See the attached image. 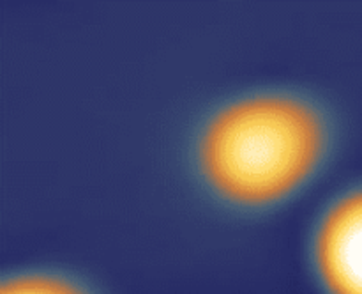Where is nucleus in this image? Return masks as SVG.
Wrapping results in <instances>:
<instances>
[{
  "mask_svg": "<svg viewBox=\"0 0 362 294\" xmlns=\"http://www.w3.org/2000/svg\"><path fill=\"white\" fill-rule=\"evenodd\" d=\"M0 294H94L83 282L52 269H23L6 276Z\"/></svg>",
  "mask_w": 362,
  "mask_h": 294,
  "instance_id": "nucleus-3",
  "label": "nucleus"
},
{
  "mask_svg": "<svg viewBox=\"0 0 362 294\" xmlns=\"http://www.w3.org/2000/svg\"><path fill=\"white\" fill-rule=\"evenodd\" d=\"M327 147L322 113L286 92L232 99L204 124L197 165L209 190L247 209L279 204L317 172Z\"/></svg>",
  "mask_w": 362,
  "mask_h": 294,
  "instance_id": "nucleus-1",
  "label": "nucleus"
},
{
  "mask_svg": "<svg viewBox=\"0 0 362 294\" xmlns=\"http://www.w3.org/2000/svg\"><path fill=\"white\" fill-rule=\"evenodd\" d=\"M311 266L324 294H362V186L336 198L318 220Z\"/></svg>",
  "mask_w": 362,
  "mask_h": 294,
  "instance_id": "nucleus-2",
  "label": "nucleus"
}]
</instances>
